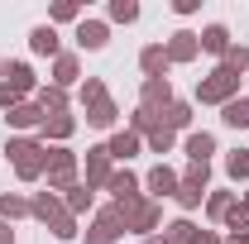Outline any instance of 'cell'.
Segmentation results:
<instances>
[{
    "mask_svg": "<svg viewBox=\"0 0 249 244\" xmlns=\"http://www.w3.org/2000/svg\"><path fill=\"white\" fill-rule=\"evenodd\" d=\"M29 206H34V215H38V220H43L58 240H72V235H77V220L67 215V206L58 201V192H38Z\"/></svg>",
    "mask_w": 249,
    "mask_h": 244,
    "instance_id": "cell-1",
    "label": "cell"
},
{
    "mask_svg": "<svg viewBox=\"0 0 249 244\" xmlns=\"http://www.w3.org/2000/svg\"><path fill=\"white\" fill-rule=\"evenodd\" d=\"M10 158H15V173L24 177V182H34V177H43L48 173V149L38 144V139H10Z\"/></svg>",
    "mask_w": 249,
    "mask_h": 244,
    "instance_id": "cell-2",
    "label": "cell"
},
{
    "mask_svg": "<svg viewBox=\"0 0 249 244\" xmlns=\"http://www.w3.org/2000/svg\"><path fill=\"white\" fill-rule=\"evenodd\" d=\"M0 77H5V82H0V105H5V110H15V105L34 91V72L24 67V62H5V67H0Z\"/></svg>",
    "mask_w": 249,
    "mask_h": 244,
    "instance_id": "cell-3",
    "label": "cell"
},
{
    "mask_svg": "<svg viewBox=\"0 0 249 244\" xmlns=\"http://www.w3.org/2000/svg\"><path fill=\"white\" fill-rule=\"evenodd\" d=\"M235 91H240V77L225 72V67H216L206 82H196V101L201 105H225V101H235Z\"/></svg>",
    "mask_w": 249,
    "mask_h": 244,
    "instance_id": "cell-4",
    "label": "cell"
},
{
    "mask_svg": "<svg viewBox=\"0 0 249 244\" xmlns=\"http://www.w3.org/2000/svg\"><path fill=\"white\" fill-rule=\"evenodd\" d=\"M115 206H120V201H115ZM120 211H124V230H134V235H149V230H158V220H163L154 196H139V201L120 206Z\"/></svg>",
    "mask_w": 249,
    "mask_h": 244,
    "instance_id": "cell-5",
    "label": "cell"
},
{
    "mask_svg": "<svg viewBox=\"0 0 249 244\" xmlns=\"http://www.w3.org/2000/svg\"><path fill=\"white\" fill-rule=\"evenodd\" d=\"M206 182H211V163H192L182 173V187H178V206L192 211V206H201V196H206Z\"/></svg>",
    "mask_w": 249,
    "mask_h": 244,
    "instance_id": "cell-6",
    "label": "cell"
},
{
    "mask_svg": "<svg viewBox=\"0 0 249 244\" xmlns=\"http://www.w3.org/2000/svg\"><path fill=\"white\" fill-rule=\"evenodd\" d=\"M67 187H77V153L48 149V192H67Z\"/></svg>",
    "mask_w": 249,
    "mask_h": 244,
    "instance_id": "cell-7",
    "label": "cell"
},
{
    "mask_svg": "<svg viewBox=\"0 0 249 244\" xmlns=\"http://www.w3.org/2000/svg\"><path fill=\"white\" fill-rule=\"evenodd\" d=\"M139 105H144V110H154V115H163V110L173 105V87H168V77H144Z\"/></svg>",
    "mask_w": 249,
    "mask_h": 244,
    "instance_id": "cell-8",
    "label": "cell"
},
{
    "mask_svg": "<svg viewBox=\"0 0 249 244\" xmlns=\"http://www.w3.org/2000/svg\"><path fill=\"white\" fill-rule=\"evenodd\" d=\"M106 192H115V201H120V206H129V201H139V177H134L129 168H120V173H110Z\"/></svg>",
    "mask_w": 249,
    "mask_h": 244,
    "instance_id": "cell-9",
    "label": "cell"
},
{
    "mask_svg": "<svg viewBox=\"0 0 249 244\" xmlns=\"http://www.w3.org/2000/svg\"><path fill=\"white\" fill-rule=\"evenodd\" d=\"M110 173H115V168H110V153H106V149H91V153H87V187H91V192L110 182Z\"/></svg>",
    "mask_w": 249,
    "mask_h": 244,
    "instance_id": "cell-10",
    "label": "cell"
},
{
    "mask_svg": "<svg viewBox=\"0 0 249 244\" xmlns=\"http://www.w3.org/2000/svg\"><path fill=\"white\" fill-rule=\"evenodd\" d=\"M178 187H182V177H178L168 163H158L154 173H149V192H154V201H158V196H178Z\"/></svg>",
    "mask_w": 249,
    "mask_h": 244,
    "instance_id": "cell-11",
    "label": "cell"
},
{
    "mask_svg": "<svg viewBox=\"0 0 249 244\" xmlns=\"http://www.w3.org/2000/svg\"><path fill=\"white\" fill-rule=\"evenodd\" d=\"M196 53H201V43H196V34H173V38H168V62H192L196 58Z\"/></svg>",
    "mask_w": 249,
    "mask_h": 244,
    "instance_id": "cell-12",
    "label": "cell"
},
{
    "mask_svg": "<svg viewBox=\"0 0 249 244\" xmlns=\"http://www.w3.org/2000/svg\"><path fill=\"white\" fill-rule=\"evenodd\" d=\"M196 43H201L206 53H216V58L230 53V34H225V24H206V29L196 34Z\"/></svg>",
    "mask_w": 249,
    "mask_h": 244,
    "instance_id": "cell-13",
    "label": "cell"
},
{
    "mask_svg": "<svg viewBox=\"0 0 249 244\" xmlns=\"http://www.w3.org/2000/svg\"><path fill=\"white\" fill-rule=\"evenodd\" d=\"M106 38H110V29H106V24H101V19H82V24H77V43H82V48H106Z\"/></svg>",
    "mask_w": 249,
    "mask_h": 244,
    "instance_id": "cell-14",
    "label": "cell"
},
{
    "mask_svg": "<svg viewBox=\"0 0 249 244\" xmlns=\"http://www.w3.org/2000/svg\"><path fill=\"white\" fill-rule=\"evenodd\" d=\"M106 153H110V163L120 158V163H129L134 153H139V134H129V129H120V134H110V144H106Z\"/></svg>",
    "mask_w": 249,
    "mask_h": 244,
    "instance_id": "cell-15",
    "label": "cell"
},
{
    "mask_svg": "<svg viewBox=\"0 0 249 244\" xmlns=\"http://www.w3.org/2000/svg\"><path fill=\"white\" fill-rule=\"evenodd\" d=\"M115 115H120V110H115V101H110V96H101V101L87 105V124H96V129H110Z\"/></svg>",
    "mask_w": 249,
    "mask_h": 244,
    "instance_id": "cell-16",
    "label": "cell"
},
{
    "mask_svg": "<svg viewBox=\"0 0 249 244\" xmlns=\"http://www.w3.org/2000/svg\"><path fill=\"white\" fill-rule=\"evenodd\" d=\"M220 120L230 124V129H249V96H235V101H225V105H220Z\"/></svg>",
    "mask_w": 249,
    "mask_h": 244,
    "instance_id": "cell-17",
    "label": "cell"
},
{
    "mask_svg": "<svg viewBox=\"0 0 249 244\" xmlns=\"http://www.w3.org/2000/svg\"><path fill=\"white\" fill-rule=\"evenodd\" d=\"M139 67H144L149 77H168V48H163V43H149V48L139 53Z\"/></svg>",
    "mask_w": 249,
    "mask_h": 244,
    "instance_id": "cell-18",
    "label": "cell"
},
{
    "mask_svg": "<svg viewBox=\"0 0 249 244\" xmlns=\"http://www.w3.org/2000/svg\"><path fill=\"white\" fill-rule=\"evenodd\" d=\"M5 115H10L15 129H38V124H43V110H38L34 101H19V105H15V110H5Z\"/></svg>",
    "mask_w": 249,
    "mask_h": 244,
    "instance_id": "cell-19",
    "label": "cell"
},
{
    "mask_svg": "<svg viewBox=\"0 0 249 244\" xmlns=\"http://www.w3.org/2000/svg\"><path fill=\"white\" fill-rule=\"evenodd\" d=\"M211 153H216V139H211L206 129L187 134V158H192V163H211Z\"/></svg>",
    "mask_w": 249,
    "mask_h": 244,
    "instance_id": "cell-20",
    "label": "cell"
},
{
    "mask_svg": "<svg viewBox=\"0 0 249 244\" xmlns=\"http://www.w3.org/2000/svg\"><path fill=\"white\" fill-rule=\"evenodd\" d=\"M29 48L38 58H58V34H53V24H38V29L29 34Z\"/></svg>",
    "mask_w": 249,
    "mask_h": 244,
    "instance_id": "cell-21",
    "label": "cell"
},
{
    "mask_svg": "<svg viewBox=\"0 0 249 244\" xmlns=\"http://www.w3.org/2000/svg\"><path fill=\"white\" fill-rule=\"evenodd\" d=\"M72 129H77V120H72L67 110H62V115H43V124H38V134H43V139H67Z\"/></svg>",
    "mask_w": 249,
    "mask_h": 244,
    "instance_id": "cell-22",
    "label": "cell"
},
{
    "mask_svg": "<svg viewBox=\"0 0 249 244\" xmlns=\"http://www.w3.org/2000/svg\"><path fill=\"white\" fill-rule=\"evenodd\" d=\"M77 82V58L72 53H58L53 58V87H72Z\"/></svg>",
    "mask_w": 249,
    "mask_h": 244,
    "instance_id": "cell-23",
    "label": "cell"
},
{
    "mask_svg": "<svg viewBox=\"0 0 249 244\" xmlns=\"http://www.w3.org/2000/svg\"><path fill=\"white\" fill-rule=\"evenodd\" d=\"M38 110H43V115H62V110H67V91H62V87H43V91H38Z\"/></svg>",
    "mask_w": 249,
    "mask_h": 244,
    "instance_id": "cell-24",
    "label": "cell"
},
{
    "mask_svg": "<svg viewBox=\"0 0 249 244\" xmlns=\"http://www.w3.org/2000/svg\"><path fill=\"white\" fill-rule=\"evenodd\" d=\"M67 215H82V211H91V187L87 182H77V187H67Z\"/></svg>",
    "mask_w": 249,
    "mask_h": 244,
    "instance_id": "cell-25",
    "label": "cell"
},
{
    "mask_svg": "<svg viewBox=\"0 0 249 244\" xmlns=\"http://www.w3.org/2000/svg\"><path fill=\"white\" fill-rule=\"evenodd\" d=\"M158 120L168 124V129H187V124H192V105H187V101H173V105H168Z\"/></svg>",
    "mask_w": 249,
    "mask_h": 244,
    "instance_id": "cell-26",
    "label": "cell"
},
{
    "mask_svg": "<svg viewBox=\"0 0 249 244\" xmlns=\"http://www.w3.org/2000/svg\"><path fill=\"white\" fill-rule=\"evenodd\" d=\"M15 215H34V206L24 196H5L0 192V220H15Z\"/></svg>",
    "mask_w": 249,
    "mask_h": 244,
    "instance_id": "cell-27",
    "label": "cell"
},
{
    "mask_svg": "<svg viewBox=\"0 0 249 244\" xmlns=\"http://www.w3.org/2000/svg\"><path fill=\"white\" fill-rule=\"evenodd\" d=\"M220 67L235 72V77H245V72H249V48H235V43H230V53L220 58Z\"/></svg>",
    "mask_w": 249,
    "mask_h": 244,
    "instance_id": "cell-28",
    "label": "cell"
},
{
    "mask_svg": "<svg viewBox=\"0 0 249 244\" xmlns=\"http://www.w3.org/2000/svg\"><path fill=\"white\" fill-rule=\"evenodd\" d=\"M192 235H196L192 220H173V225L163 230V240H168V244H192Z\"/></svg>",
    "mask_w": 249,
    "mask_h": 244,
    "instance_id": "cell-29",
    "label": "cell"
},
{
    "mask_svg": "<svg viewBox=\"0 0 249 244\" xmlns=\"http://www.w3.org/2000/svg\"><path fill=\"white\" fill-rule=\"evenodd\" d=\"M225 230H230V235H240V230H249V211H245V201H235V206L225 211Z\"/></svg>",
    "mask_w": 249,
    "mask_h": 244,
    "instance_id": "cell-30",
    "label": "cell"
},
{
    "mask_svg": "<svg viewBox=\"0 0 249 244\" xmlns=\"http://www.w3.org/2000/svg\"><path fill=\"white\" fill-rule=\"evenodd\" d=\"M225 173L240 182V177H249V149H235L230 158H225Z\"/></svg>",
    "mask_w": 249,
    "mask_h": 244,
    "instance_id": "cell-31",
    "label": "cell"
},
{
    "mask_svg": "<svg viewBox=\"0 0 249 244\" xmlns=\"http://www.w3.org/2000/svg\"><path fill=\"white\" fill-rule=\"evenodd\" d=\"M149 149H154V153H168V149H173V129H168L163 120L149 129Z\"/></svg>",
    "mask_w": 249,
    "mask_h": 244,
    "instance_id": "cell-32",
    "label": "cell"
},
{
    "mask_svg": "<svg viewBox=\"0 0 249 244\" xmlns=\"http://www.w3.org/2000/svg\"><path fill=\"white\" fill-rule=\"evenodd\" d=\"M230 206H235V196H230V192H211V196H206V211L216 215V220H225Z\"/></svg>",
    "mask_w": 249,
    "mask_h": 244,
    "instance_id": "cell-33",
    "label": "cell"
},
{
    "mask_svg": "<svg viewBox=\"0 0 249 244\" xmlns=\"http://www.w3.org/2000/svg\"><path fill=\"white\" fill-rule=\"evenodd\" d=\"M110 19H115V24H129V19H139V5H134V0H115V5H110Z\"/></svg>",
    "mask_w": 249,
    "mask_h": 244,
    "instance_id": "cell-34",
    "label": "cell"
},
{
    "mask_svg": "<svg viewBox=\"0 0 249 244\" xmlns=\"http://www.w3.org/2000/svg\"><path fill=\"white\" fill-rule=\"evenodd\" d=\"M101 96H106V82H101V77L82 82V105H91V101H101Z\"/></svg>",
    "mask_w": 249,
    "mask_h": 244,
    "instance_id": "cell-35",
    "label": "cell"
},
{
    "mask_svg": "<svg viewBox=\"0 0 249 244\" xmlns=\"http://www.w3.org/2000/svg\"><path fill=\"white\" fill-rule=\"evenodd\" d=\"M77 15H82V10H77L72 0H62V5H53V19H77Z\"/></svg>",
    "mask_w": 249,
    "mask_h": 244,
    "instance_id": "cell-36",
    "label": "cell"
},
{
    "mask_svg": "<svg viewBox=\"0 0 249 244\" xmlns=\"http://www.w3.org/2000/svg\"><path fill=\"white\" fill-rule=\"evenodd\" d=\"M192 244H225V240H220V235H211V230H196V235H192Z\"/></svg>",
    "mask_w": 249,
    "mask_h": 244,
    "instance_id": "cell-37",
    "label": "cell"
},
{
    "mask_svg": "<svg viewBox=\"0 0 249 244\" xmlns=\"http://www.w3.org/2000/svg\"><path fill=\"white\" fill-rule=\"evenodd\" d=\"M0 244H15V230H10V220H0Z\"/></svg>",
    "mask_w": 249,
    "mask_h": 244,
    "instance_id": "cell-38",
    "label": "cell"
},
{
    "mask_svg": "<svg viewBox=\"0 0 249 244\" xmlns=\"http://www.w3.org/2000/svg\"><path fill=\"white\" fill-rule=\"evenodd\" d=\"M144 244H168V240H163V235H149V240H144Z\"/></svg>",
    "mask_w": 249,
    "mask_h": 244,
    "instance_id": "cell-39",
    "label": "cell"
},
{
    "mask_svg": "<svg viewBox=\"0 0 249 244\" xmlns=\"http://www.w3.org/2000/svg\"><path fill=\"white\" fill-rule=\"evenodd\" d=\"M245 211H249V196H245Z\"/></svg>",
    "mask_w": 249,
    "mask_h": 244,
    "instance_id": "cell-40",
    "label": "cell"
}]
</instances>
